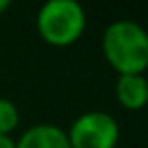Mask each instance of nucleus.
Returning <instances> with one entry per match:
<instances>
[{
    "label": "nucleus",
    "instance_id": "obj_2",
    "mask_svg": "<svg viewBox=\"0 0 148 148\" xmlns=\"http://www.w3.org/2000/svg\"><path fill=\"white\" fill-rule=\"evenodd\" d=\"M35 26L46 44L63 48L81 39L87 18L76 0H48L37 11Z\"/></svg>",
    "mask_w": 148,
    "mask_h": 148
},
{
    "label": "nucleus",
    "instance_id": "obj_5",
    "mask_svg": "<svg viewBox=\"0 0 148 148\" xmlns=\"http://www.w3.org/2000/svg\"><path fill=\"white\" fill-rule=\"evenodd\" d=\"M116 98L126 111L144 109L148 100V81L144 74H118Z\"/></svg>",
    "mask_w": 148,
    "mask_h": 148
},
{
    "label": "nucleus",
    "instance_id": "obj_1",
    "mask_svg": "<svg viewBox=\"0 0 148 148\" xmlns=\"http://www.w3.org/2000/svg\"><path fill=\"white\" fill-rule=\"evenodd\" d=\"M102 55L118 74H144L148 68V35L137 22L116 20L102 33Z\"/></svg>",
    "mask_w": 148,
    "mask_h": 148
},
{
    "label": "nucleus",
    "instance_id": "obj_7",
    "mask_svg": "<svg viewBox=\"0 0 148 148\" xmlns=\"http://www.w3.org/2000/svg\"><path fill=\"white\" fill-rule=\"evenodd\" d=\"M0 148H15V139L2 137V135H0Z\"/></svg>",
    "mask_w": 148,
    "mask_h": 148
},
{
    "label": "nucleus",
    "instance_id": "obj_4",
    "mask_svg": "<svg viewBox=\"0 0 148 148\" xmlns=\"http://www.w3.org/2000/svg\"><path fill=\"white\" fill-rule=\"evenodd\" d=\"M15 148H70L68 135L57 124H33L15 139Z\"/></svg>",
    "mask_w": 148,
    "mask_h": 148
},
{
    "label": "nucleus",
    "instance_id": "obj_8",
    "mask_svg": "<svg viewBox=\"0 0 148 148\" xmlns=\"http://www.w3.org/2000/svg\"><path fill=\"white\" fill-rule=\"evenodd\" d=\"M9 7H11V2H9V0H0V15L5 13V11L9 9Z\"/></svg>",
    "mask_w": 148,
    "mask_h": 148
},
{
    "label": "nucleus",
    "instance_id": "obj_3",
    "mask_svg": "<svg viewBox=\"0 0 148 148\" xmlns=\"http://www.w3.org/2000/svg\"><path fill=\"white\" fill-rule=\"evenodd\" d=\"M65 135L70 148H116L120 142V126L107 111H85L72 120Z\"/></svg>",
    "mask_w": 148,
    "mask_h": 148
},
{
    "label": "nucleus",
    "instance_id": "obj_6",
    "mask_svg": "<svg viewBox=\"0 0 148 148\" xmlns=\"http://www.w3.org/2000/svg\"><path fill=\"white\" fill-rule=\"evenodd\" d=\"M20 124V111L13 100L9 98H0V135L2 137H11Z\"/></svg>",
    "mask_w": 148,
    "mask_h": 148
}]
</instances>
